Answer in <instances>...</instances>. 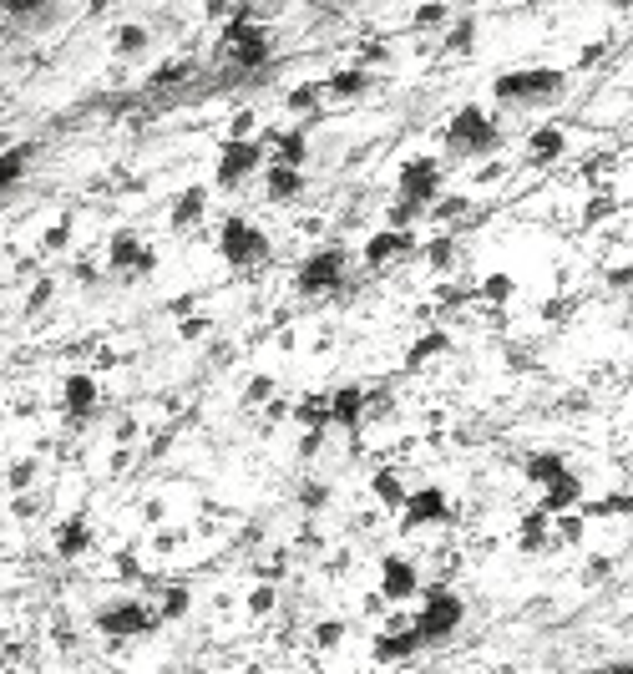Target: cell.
Wrapping results in <instances>:
<instances>
[{
	"instance_id": "44dd1931",
	"label": "cell",
	"mask_w": 633,
	"mask_h": 674,
	"mask_svg": "<svg viewBox=\"0 0 633 674\" xmlns=\"http://www.w3.org/2000/svg\"><path fill=\"white\" fill-rule=\"evenodd\" d=\"M517 548H522V553H542V548H552V517H547L542 507L522 512V522H517Z\"/></svg>"
},
{
	"instance_id": "7dc6e473",
	"label": "cell",
	"mask_w": 633,
	"mask_h": 674,
	"mask_svg": "<svg viewBox=\"0 0 633 674\" xmlns=\"http://www.w3.org/2000/svg\"><path fill=\"white\" fill-rule=\"evenodd\" d=\"M608 213H618V198H613V193H593L583 218H588V223H598V218H608Z\"/></svg>"
},
{
	"instance_id": "9c48e42d",
	"label": "cell",
	"mask_w": 633,
	"mask_h": 674,
	"mask_svg": "<svg viewBox=\"0 0 633 674\" xmlns=\"http://www.w3.org/2000/svg\"><path fill=\"white\" fill-rule=\"evenodd\" d=\"M97 406H102L97 376H92V370H71V376L61 381V411H66V421L82 426V421L97 416Z\"/></svg>"
},
{
	"instance_id": "91938a15",
	"label": "cell",
	"mask_w": 633,
	"mask_h": 674,
	"mask_svg": "<svg viewBox=\"0 0 633 674\" xmlns=\"http://www.w3.org/2000/svg\"><path fill=\"white\" fill-rule=\"evenodd\" d=\"M608 568H613V563H608V558H603V553H598V558H588V578H603V573H608Z\"/></svg>"
},
{
	"instance_id": "f5cc1de1",
	"label": "cell",
	"mask_w": 633,
	"mask_h": 674,
	"mask_svg": "<svg viewBox=\"0 0 633 674\" xmlns=\"http://www.w3.org/2000/svg\"><path fill=\"white\" fill-rule=\"evenodd\" d=\"M598 512H603V517H628V492H608V497L598 502Z\"/></svg>"
},
{
	"instance_id": "2e32d148",
	"label": "cell",
	"mask_w": 633,
	"mask_h": 674,
	"mask_svg": "<svg viewBox=\"0 0 633 674\" xmlns=\"http://www.w3.org/2000/svg\"><path fill=\"white\" fill-rule=\"evenodd\" d=\"M421 654V639H416V629L406 624V629H385V634H375V644H370V659L375 664H411Z\"/></svg>"
},
{
	"instance_id": "681fc988",
	"label": "cell",
	"mask_w": 633,
	"mask_h": 674,
	"mask_svg": "<svg viewBox=\"0 0 633 674\" xmlns=\"http://www.w3.org/2000/svg\"><path fill=\"white\" fill-rule=\"evenodd\" d=\"M51 294H56V284H51V279H36V289L26 294V310H31V315H36V310H46V305H51Z\"/></svg>"
},
{
	"instance_id": "6125c7cd",
	"label": "cell",
	"mask_w": 633,
	"mask_h": 674,
	"mask_svg": "<svg viewBox=\"0 0 633 674\" xmlns=\"http://www.w3.org/2000/svg\"><path fill=\"white\" fill-rule=\"evenodd\" d=\"M365 614H385V598L380 593H365Z\"/></svg>"
},
{
	"instance_id": "8992f818",
	"label": "cell",
	"mask_w": 633,
	"mask_h": 674,
	"mask_svg": "<svg viewBox=\"0 0 633 674\" xmlns=\"http://www.w3.org/2000/svg\"><path fill=\"white\" fill-rule=\"evenodd\" d=\"M92 624L107 639H137V634H152L157 629V619H152V609L142 604V598H112V604H102L92 614Z\"/></svg>"
},
{
	"instance_id": "30bf717a",
	"label": "cell",
	"mask_w": 633,
	"mask_h": 674,
	"mask_svg": "<svg viewBox=\"0 0 633 674\" xmlns=\"http://www.w3.org/2000/svg\"><path fill=\"white\" fill-rule=\"evenodd\" d=\"M385 604H411V598L421 593V573H416V563L411 558H401V553H385L380 558V588H375Z\"/></svg>"
},
{
	"instance_id": "ee69618b",
	"label": "cell",
	"mask_w": 633,
	"mask_h": 674,
	"mask_svg": "<svg viewBox=\"0 0 633 674\" xmlns=\"http://www.w3.org/2000/svg\"><path fill=\"white\" fill-rule=\"evenodd\" d=\"M274 401V376H254L244 386V406H269Z\"/></svg>"
},
{
	"instance_id": "c3c4849f",
	"label": "cell",
	"mask_w": 633,
	"mask_h": 674,
	"mask_svg": "<svg viewBox=\"0 0 633 674\" xmlns=\"http://www.w3.org/2000/svg\"><path fill=\"white\" fill-rule=\"evenodd\" d=\"M112 573H117L122 583H137V578H142V563H137V553H117V558H112Z\"/></svg>"
},
{
	"instance_id": "7a4b0ae2",
	"label": "cell",
	"mask_w": 633,
	"mask_h": 674,
	"mask_svg": "<svg viewBox=\"0 0 633 674\" xmlns=\"http://www.w3.org/2000/svg\"><path fill=\"white\" fill-rule=\"evenodd\" d=\"M568 77L558 66H522V71H502V77L492 82V97L497 102H552L563 97Z\"/></svg>"
},
{
	"instance_id": "bcb514c9",
	"label": "cell",
	"mask_w": 633,
	"mask_h": 674,
	"mask_svg": "<svg viewBox=\"0 0 633 674\" xmlns=\"http://www.w3.org/2000/svg\"><path fill=\"white\" fill-rule=\"evenodd\" d=\"M325 441H330V431H304L299 436V462H314V457L325 452Z\"/></svg>"
},
{
	"instance_id": "603a6c76",
	"label": "cell",
	"mask_w": 633,
	"mask_h": 674,
	"mask_svg": "<svg viewBox=\"0 0 633 674\" xmlns=\"http://www.w3.org/2000/svg\"><path fill=\"white\" fill-rule=\"evenodd\" d=\"M274 147H279L274 168H294V173H304V163H309V137H304V127L279 132V137H274Z\"/></svg>"
},
{
	"instance_id": "680465c9",
	"label": "cell",
	"mask_w": 633,
	"mask_h": 674,
	"mask_svg": "<svg viewBox=\"0 0 633 674\" xmlns=\"http://www.w3.org/2000/svg\"><path fill=\"white\" fill-rule=\"evenodd\" d=\"M345 568H350V553H335V558H330V563H325V573H335V578H340V573H345Z\"/></svg>"
},
{
	"instance_id": "4dcf8cb0",
	"label": "cell",
	"mask_w": 633,
	"mask_h": 674,
	"mask_svg": "<svg viewBox=\"0 0 633 674\" xmlns=\"http://www.w3.org/2000/svg\"><path fill=\"white\" fill-rule=\"evenodd\" d=\"M583 533H588V517H583V512H558V517H552V543L578 548Z\"/></svg>"
},
{
	"instance_id": "4fadbf2b",
	"label": "cell",
	"mask_w": 633,
	"mask_h": 674,
	"mask_svg": "<svg viewBox=\"0 0 633 674\" xmlns=\"http://www.w3.org/2000/svg\"><path fill=\"white\" fill-rule=\"evenodd\" d=\"M107 264H112L117 274H127V279H132V274H152L157 254H152V249H147V244H142L132 229H117V234L107 239Z\"/></svg>"
},
{
	"instance_id": "3957f363",
	"label": "cell",
	"mask_w": 633,
	"mask_h": 674,
	"mask_svg": "<svg viewBox=\"0 0 633 674\" xmlns=\"http://www.w3.org/2000/svg\"><path fill=\"white\" fill-rule=\"evenodd\" d=\"M223 51H228L233 61H239L244 71L269 66L274 46H269V31L259 26V16H254L249 6H239V11H233V21H228V31H223Z\"/></svg>"
},
{
	"instance_id": "9a60e30c",
	"label": "cell",
	"mask_w": 633,
	"mask_h": 674,
	"mask_svg": "<svg viewBox=\"0 0 633 674\" xmlns=\"http://www.w3.org/2000/svg\"><path fill=\"white\" fill-rule=\"evenodd\" d=\"M416 249H421L416 234L380 229V234H370V244H365V269H385V264H395V259H411Z\"/></svg>"
},
{
	"instance_id": "be15d7a7",
	"label": "cell",
	"mask_w": 633,
	"mask_h": 674,
	"mask_svg": "<svg viewBox=\"0 0 633 674\" xmlns=\"http://www.w3.org/2000/svg\"><path fill=\"white\" fill-rule=\"evenodd\" d=\"M608 674H633V669H628V664H613V669H608Z\"/></svg>"
},
{
	"instance_id": "ffe728a7",
	"label": "cell",
	"mask_w": 633,
	"mask_h": 674,
	"mask_svg": "<svg viewBox=\"0 0 633 674\" xmlns=\"http://www.w3.org/2000/svg\"><path fill=\"white\" fill-rule=\"evenodd\" d=\"M208 213V188L203 183H193V188H183L178 198H173V208H168V229H193V223Z\"/></svg>"
},
{
	"instance_id": "816d5d0a",
	"label": "cell",
	"mask_w": 633,
	"mask_h": 674,
	"mask_svg": "<svg viewBox=\"0 0 633 674\" xmlns=\"http://www.w3.org/2000/svg\"><path fill=\"white\" fill-rule=\"evenodd\" d=\"M183 77H188V61H173V66H157V71H152L157 87H173V82H183Z\"/></svg>"
},
{
	"instance_id": "9f6ffc18",
	"label": "cell",
	"mask_w": 633,
	"mask_h": 674,
	"mask_svg": "<svg viewBox=\"0 0 633 674\" xmlns=\"http://www.w3.org/2000/svg\"><path fill=\"white\" fill-rule=\"evenodd\" d=\"M137 441V421L127 416V421H117V446H132Z\"/></svg>"
},
{
	"instance_id": "52a82bcc",
	"label": "cell",
	"mask_w": 633,
	"mask_h": 674,
	"mask_svg": "<svg viewBox=\"0 0 633 674\" xmlns=\"http://www.w3.org/2000/svg\"><path fill=\"white\" fill-rule=\"evenodd\" d=\"M461 619H466V604L456 593H446V588H436V593H426V609L416 614V639L421 644H431V639H451L456 629H461Z\"/></svg>"
},
{
	"instance_id": "836d02e7",
	"label": "cell",
	"mask_w": 633,
	"mask_h": 674,
	"mask_svg": "<svg viewBox=\"0 0 633 674\" xmlns=\"http://www.w3.org/2000/svg\"><path fill=\"white\" fill-rule=\"evenodd\" d=\"M309 644L320 649V654L340 649L345 644V619H320V624H314V634H309Z\"/></svg>"
},
{
	"instance_id": "7402d4cb",
	"label": "cell",
	"mask_w": 633,
	"mask_h": 674,
	"mask_svg": "<svg viewBox=\"0 0 633 674\" xmlns=\"http://www.w3.org/2000/svg\"><path fill=\"white\" fill-rule=\"evenodd\" d=\"M370 71L365 66H345V71H335L330 82H320V92H330V97H340V102H350V97H365L370 92Z\"/></svg>"
},
{
	"instance_id": "5bb4252c",
	"label": "cell",
	"mask_w": 633,
	"mask_h": 674,
	"mask_svg": "<svg viewBox=\"0 0 633 674\" xmlns=\"http://www.w3.org/2000/svg\"><path fill=\"white\" fill-rule=\"evenodd\" d=\"M92 543H97V533H92L87 512H76V517L56 522V533H51V548H56V558H66V563H71V558H87Z\"/></svg>"
},
{
	"instance_id": "ac0fdd59",
	"label": "cell",
	"mask_w": 633,
	"mask_h": 674,
	"mask_svg": "<svg viewBox=\"0 0 633 674\" xmlns=\"http://www.w3.org/2000/svg\"><path fill=\"white\" fill-rule=\"evenodd\" d=\"M563 153H568V132H563L558 122H542V127H532V137H527V158H532L537 168L558 163Z\"/></svg>"
},
{
	"instance_id": "484cf974",
	"label": "cell",
	"mask_w": 633,
	"mask_h": 674,
	"mask_svg": "<svg viewBox=\"0 0 633 674\" xmlns=\"http://www.w3.org/2000/svg\"><path fill=\"white\" fill-rule=\"evenodd\" d=\"M31 153H36L31 142H21V147H6V153H0V193H6V188H16V183L26 178V168H31Z\"/></svg>"
},
{
	"instance_id": "ab89813d",
	"label": "cell",
	"mask_w": 633,
	"mask_h": 674,
	"mask_svg": "<svg viewBox=\"0 0 633 674\" xmlns=\"http://www.w3.org/2000/svg\"><path fill=\"white\" fill-rule=\"evenodd\" d=\"M446 46H451L456 56H466L471 46H477V21H456V26L446 31Z\"/></svg>"
},
{
	"instance_id": "6f0895ef",
	"label": "cell",
	"mask_w": 633,
	"mask_h": 674,
	"mask_svg": "<svg viewBox=\"0 0 633 674\" xmlns=\"http://www.w3.org/2000/svg\"><path fill=\"white\" fill-rule=\"evenodd\" d=\"M385 56H390L385 46H365V51H360V61H365V71H370V61H385Z\"/></svg>"
},
{
	"instance_id": "d4e9b609",
	"label": "cell",
	"mask_w": 633,
	"mask_h": 674,
	"mask_svg": "<svg viewBox=\"0 0 633 674\" xmlns=\"http://www.w3.org/2000/svg\"><path fill=\"white\" fill-rule=\"evenodd\" d=\"M370 492H375V502L380 507H390V512H401L406 507V482H401V472H390V467H380L375 477H370Z\"/></svg>"
},
{
	"instance_id": "74e56055",
	"label": "cell",
	"mask_w": 633,
	"mask_h": 674,
	"mask_svg": "<svg viewBox=\"0 0 633 674\" xmlns=\"http://www.w3.org/2000/svg\"><path fill=\"white\" fill-rule=\"evenodd\" d=\"M112 51H117V56H137V51H147V26H137V21H132V26H122V31H117V41H112Z\"/></svg>"
},
{
	"instance_id": "e575fe53",
	"label": "cell",
	"mask_w": 633,
	"mask_h": 674,
	"mask_svg": "<svg viewBox=\"0 0 633 674\" xmlns=\"http://www.w3.org/2000/svg\"><path fill=\"white\" fill-rule=\"evenodd\" d=\"M421 254H426V264L436 269V274H446V269H456V239H431V244H421Z\"/></svg>"
},
{
	"instance_id": "60d3db41",
	"label": "cell",
	"mask_w": 633,
	"mask_h": 674,
	"mask_svg": "<svg viewBox=\"0 0 633 674\" xmlns=\"http://www.w3.org/2000/svg\"><path fill=\"white\" fill-rule=\"evenodd\" d=\"M41 249L46 254H61V249H71V218H56L51 229L41 234Z\"/></svg>"
},
{
	"instance_id": "6da1fadb",
	"label": "cell",
	"mask_w": 633,
	"mask_h": 674,
	"mask_svg": "<svg viewBox=\"0 0 633 674\" xmlns=\"http://www.w3.org/2000/svg\"><path fill=\"white\" fill-rule=\"evenodd\" d=\"M497 142H502V127L487 107H461L451 112L446 122V147H451V158H487L497 153Z\"/></svg>"
},
{
	"instance_id": "db71d44e",
	"label": "cell",
	"mask_w": 633,
	"mask_h": 674,
	"mask_svg": "<svg viewBox=\"0 0 633 674\" xmlns=\"http://www.w3.org/2000/svg\"><path fill=\"white\" fill-rule=\"evenodd\" d=\"M36 512H46V492H41V497H21V502H16V517H36Z\"/></svg>"
},
{
	"instance_id": "f6af8a7d",
	"label": "cell",
	"mask_w": 633,
	"mask_h": 674,
	"mask_svg": "<svg viewBox=\"0 0 633 674\" xmlns=\"http://www.w3.org/2000/svg\"><path fill=\"white\" fill-rule=\"evenodd\" d=\"M254 122H259L254 112H233V117H228V137H223V142H249Z\"/></svg>"
},
{
	"instance_id": "8fae6325",
	"label": "cell",
	"mask_w": 633,
	"mask_h": 674,
	"mask_svg": "<svg viewBox=\"0 0 633 674\" xmlns=\"http://www.w3.org/2000/svg\"><path fill=\"white\" fill-rule=\"evenodd\" d=\"M264 163V147L249 137V142H223L218 147V188H239L244 178H254Z\"/></svg>"
},
{
	"instance_id": "11a10c76",
	"label": "cell",
	"mask_w": 633,
	"mask_h": 674,
	"mask_svg": "<svg viewBox=\"0 0 633 674\" xmlns=\"http://www.w3.org/2000/svg\"><path fill=\"white\" fill-rule=\"evenodd\" d=\"M613 173V158H593L588 168H583V178H608Z\"/></svg>"
},
{
	"instance_id": "f907efd6",
	"label": "cell",
	"mask_w": 633,
	"mask_h": 674,
	"mask_svg": "<svg viewBox=\"0 0 633 674\" xmlns=\"http://www.w3.org/2000/svg\"><path fill=\"white\" fill-rule=\"evenodd\" d=\"M208 330H213V320H208V315H183V325H178V335H183V340H203Z\"/></svg>"
},
{
	"instance_id": "7bdbcfd3",
	"label": "cell",
	"mask_w": 633,
	"mask_h": 674,
	"mask_svg": "<svg viewBox=\"0 0 633 674\" xmlns=\"http://www.w3.org/2000/svg\"><path fill=\"white\" fill-rule=\"evenodd\" d=\"M411 26H416V31H431V26H451V6H421V11L411 16Z\"/></svg>"
},
{
	"instance_id": "5b68a950",
	"label": "cell",
	"mask_w": 633,
	"mask_h": 674,
	"mask_svg": "<svg viewBox=\"0 0 633 674\" xmlns=\"http://www.w3.org/2000/svg\"><path fill=\"white\" fill-rule=\"evenodd\" d=\"M345 264H350V249L345 244H325V249H314L299 274H294V289L299 294H330L335 284H345Z\"/></svg>"
},
{
	"instance_id": "f546056e",
	"label": "cell",
	"mask_w": 633,
	"mask_h": 674,
	"mask_svg": "<svg viewBox=\"0 0 633 674\" xmlns=\"http://www.w3.org/2000/svg\"><path fill=\"white\" fill-rule=\"evenodd\" d=\"M446 350H451V335H446V330H426V335L406 350V365H411V370H421L426 360H436V355H446Z\"/></svg>"
},
{
	"instance_id": "cb8c5ba5",
	"label": "cell",
	"mask_w": 633,
	"mask_h": 674,
	"mask_svg": "<svg viewBox=\"0 0 633 674\" xmlns=\"http://www.w3.org/2000/svg\"><path fill=\"white\" fill-rule=\"evenodd\" d=\"M264 193H269V203H294V198L304 193V173H294V168H274V163H269V173H264Z\"/></svg>"
},
{
	"instance_id": "7c38bea8",
	"label": "cell",
	"mask_w": 633,
	"mask_h": 674,
	"mask_svg": "<svg viewBox=\"0 0 633 674\" xmlns=\"http://www.w3.org/2000/svg\"><path fill=\"white\" fill-rule=\"evenodd\" d=\"M446 517H451V497L441 487H416V492H406V507H401V533L436 528V522H446Z\"/></svg>"
},
{
	"instance_id": "b9f144b4",
	"label": "cell",
	"mask_w": 633,
	"mask_h": 674,
	"mask_svg": "<svg viewBox=\"0 0 633 674\" xmlns=\"http://www.w3.org/2000/svg\"><path fill=\"white\" fill-rule=\"evenodd\" d=\"M299 507H304V512H325V507H330V487H325V482H304V487H299Z\"/></svg>"
},
{
	"instance_id": "f1b7e54d",
	"label": "cell",
	"mask_w": 633,
	"mask_h": 674,
	"mask_svg": "<svg viewBox=\"0 0 633 674\" xmlns=\"http://www.w3.org/2000/svg\"><path fill=\"white\" fill-rule=\"evenodd\" d=\"M188 609H193V593L183 588V583H173V588H163V604H157V624H178V619H188Z\"/></svg>"
},
{
	"instance_id": "ba28073f",
	"label": "cell",
	"mask_w": 633,
	"mask_h": 674,
	"mask_svg": "<svg viewBox=\"0 0 633 674\" xmlns=\"http://www.w3.org/2000/svg\"><path fill=\"white\" fill-rule=\"evenodd\" d=\"M395 198H406V203L431 213V203L441 198V163L436 158H411L401 168V183H395Z\"/></svg>"
},
{
	"instance_id": "277c9868",
	"label": "cell",
	"mask_w": 633,
	"mask_h": 674,
	"mask_svg": "<svg viewBox=\"0 0 633 674\" xmlns=\"http://www.w3.org/2000/svg\"><path fill=\"white\" fill-rule=\"evenodd\" d=\"M218 254L233 264V269H259L269 259V234L259 229V223L249 218H223V229H218Z\"/></svg>"
},
{
	"instance_id": "8d00e7d4",
	"label": "cell",
	"mask_w": 633,
	"mask_h": 674,
	"mask_svg": "<svg viewBox=\"0 0 633 674\" xmlns=\"http://www.w3.org/2000/svg\"><path fill=\"white\" fill-rule=\"evenodd\" d=\"M320 82H304V87H294V92H284V107L289 112H314V107H320Z\"/></svg>"
},
{
	"instance_id": "94428289",
	"label": "cell",
	"mask_w": 633,
	"mask_h": 674,
	"mask_svg": "<svg viewBox=\"0 0 633 674\" xmlns=\"http://www.w3.org/2000/svg\"><path fill=\"white\" fill-rule=\"evenodd\" d=\"M178 543H183V538H178V533H157V553H173V548H178Z\"/></svg>"
},
{
	"instance_id": "e0dca14e",
	"label": "cell",
	"mask_w": 633,
	"mask_h": 674,
	"mask_svg": "<svg viewBox=\"0 0 633 674\" xmlns=\"http://www.w3.org/2000/svg\"><path fill=\"white\" fill-rule=\"evenodd\" d=\"M350 431V441H360V426H365V391L360 386H340L330 391V431Z\"/></svg>"
},
{
	"instance_id": "1f68e13d",
	"label": "cell",
	"mask_w": 633,
	"mask_h": 674,
	"mask_svg": "<svg viewBox=\"0 0 633 674\" xmlns=\"http://www.w3.org/2000/svg\"><path fill=\"white\" fill-rule=\"evenodd\" d=\"M36 477H41V462H36V457H21V462L6 467V492H11V497H26V492L36 487Z\"/></svg>"
},
{
	"instance_id": "d6a6232c",
	"label": "cell",
	"mask_w": 633,
	"mask_h": 674,
	"mask_svg": "<svg viewBox=\"0 0 633 674\" xmlns=\"http://www.w3.org/2000/svg\"><path fill=\"white\" fill-rule=\"evenodd\" d=\"M482 299H487V305H507V299L517 294V279L507 274V269H497V274H487L482 279V289H477Z\"/></svg>"
},
{
	"instance_id": "4316f807",
	"label": "cell",
	"mask_w": 633,
	"mask_h": 674,
	"mask_svg": "<svg viewBox=\"0 0 633 674\" xmlns=\"http://www.w3.org/2000/svg\"><path fill=\"white\" fill-rule=\"evenodd\" d=\"M289 416L304 431H330V396H304L299 406H289Z\"/></svg>"
},
{
	"instance_id": "83f0119b",
	"label": "cell",
	"mask_w": 633,
	"mask_h": 674,
	"mask_svg": "<svg viewBox=\"0 0 633 674\" xmlns=\"http://www.w3.org/2000/svg\"><path fill=\"white\" fill-rule=\"evenodd\" d=\"M563 472H568L563 452H537V457H527V482H532V487H552Z\"/></svg>"
},
{
	"instance_id": "d590c367",
	"label": "cell",
	"mask_w": 633,
	"mask_h": 674,
	"mask_svg": "<svg viewBox=\"0 0 633 674\" xmlns=\"http://www.w3.org/2000/svg\"><path fill=\"white\" fill-rule=\"evenodd\" d=\"M274 609H279V588H274V583H254V588H249V614H254V619H269Z\"/></svg>"
},
{
	"instance_id": "d6986e66",
	"label": "cell",
	"mask_w": 633,
	"mask_h": 674,
	"mask_svg": "<svg viewBox=\"0 0 633 674\" xmlns=\"http://www.w3.org/2000/svg\"><path fill=\"white\" fill-rule=\"evenodd\" d=\"M578 502H583V477L578 472H563L552 487H542V502L537 507L547 517H558V512H578Z\"/></svg>"
},
{
	"instance_id": "f35d334b",
	"label": "cell",
	"mask_w": 633,
	"mask_h": 674,
	"mask_svg": "<svg viewBox=\"0 0 633 674\" xmlns=\"http://www.w3.org/2000/svg\"><path fill=\"white\" fill-rule=\"evenodd\" d=\"M466 208H471V198L466 193H451V198H436L431 203V218L436 223H456V218H466Z\"/></svg>"
}]
</instances>
